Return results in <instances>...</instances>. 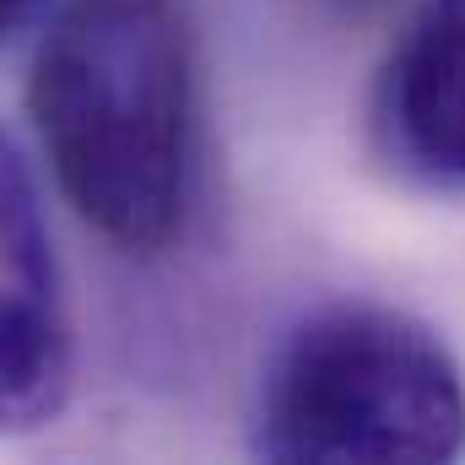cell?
Masks as SVG:
<instances>
[{"instance_id": "5b68a950", "label": "cell", "mask_w": 465, "mask_h": 465, "mask_svg": "<svg viewBox=\"0 0 465 465\" xmlns=\"http://www.w3.org/2000/svg\"><path fill=\"white\" fill-rule=\"evenodd\" d=\"M33 5H38V0H5V22H11V27H16V22H27V16H33Z\"/></svg>"}, {"instance_id": "7a4b0ae2", "label": "cell", "mask_w": 465, "mask_h": 465, "mask_svg": "<svg viewBox=\"0 0 465 465\" xmlns=\"http://www.w3.org/2000/svg\"><path fill=\"white\" fill-rule=\"evenodd\" d=\"M254 450L282 465L455 460L465 455L460 362L401 309H314L265 368Z\"/></svg>"}, {"instance_id": "6da1fadb", "label": "cell", "mask_w": 465, "mask_h": 465, "mask_svg": "<svg viewBox=\"0 0 465 465\" xmlns=\"http://www.w3.org/2000/svg\"><path fill=\"white\" fill-rule=\"evenodd\" d=\"M27 114L71 212L124 254L168 249L195 184V33L184 0H60Z\"/></svg>"}, {"instance_id": "3957f363", "label": "cell", "mask_w": 465, "mask_h": 465, "mask_svg": "<svg viewBox=\"0 0 465 465\" xmlns=\"http://www.w3.org/2000/svg\"><path fill=\"white\" fill-rule=\"evenodd\" d=\"M379 157L428 190H465V0H417L368 98Z\"/></svg>"}, {"instance_id": "277c9868", "label": "cell", "mask_w": 465, "mask_h": 465, "mask_svg": "<svg viewBox=\"0 0 465 465\" xmlns=\"http://www.w3.org/2000/svg\"><path fill=\"white\" fill-rule=\"evenodd\" d=\"M0 238H5V331H0V406L11 428H38L60 411L71 384V314L60 260L38 212V184L16 152L0 168Z\"/></svg>"}]
</instances>
